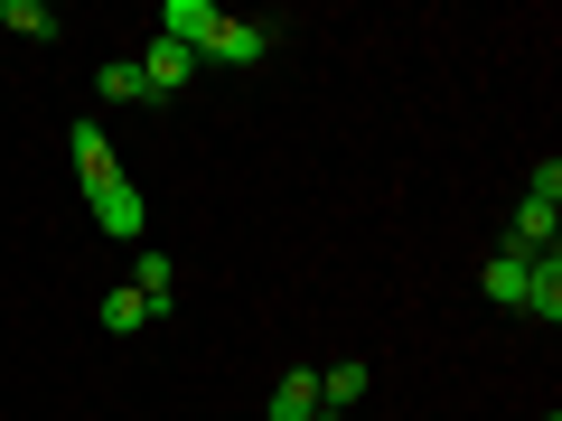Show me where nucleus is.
<instances>
[{
	"label": "nucleus",
	"instance_id": "obj_1",
	"mask_svg": "<svg viewBox=\"0 0 562 421\" xmlns=\"http://www.w3.org/2000/svg\"><path fill=\"white\" fill-rule=\"evenodd\" d=\"M85 206H94V225L113 243H140V225H150V206H140L132 179H94V187H85Z\"/></svg>",
	"mask_w": 562,
	"mask_h": 421
},
{
	"label": "nucleus",
	"instance_id": "obj_2",
	"mask_svg": "<svg viewBox=\"0 0 562 421\" xmlns=\"http://www.w3.org/2000/svg\"><path fill=\"white\" fill-rule=\"evenodd\" d=\"M216 29H225V10H216V0H160V29H150V38L198 47V57H206V38H216Z\"/></svg>",
	"mask_w": 562,
	"mask_h": 421
},
{
	"label": "nucleus",
	"instance_id": "obj_3",
	"mask_svg": "<svg viewBox=\"0 0 562 421\" xmlns=\"http://www.w3.org/2000/svg\"><path fill=\"white\" fill-rule=\"evenodd\" d=\"M132 66H140V84H150V103H169V94H179V84L198 76L206 57H198V47H169V38H150V47H140Z\"/></svg>",
	"mask_w": 562,
	"mask_h": 421
},
{
	"label": "nucleus",
	"instance_id": "obj_4",
	"mask_svg": "<svg viewBox=\"0 0 562 421\" xmlns=\"http://www.w3.org/2000/svg\"><path fill=\"white\" fill-rule=\"evenodd\" d=\"M272 38H281L272 20H225L216 38H206V66H262V57H272Z\"/></svg>",
	"mask_w": 562,
	"mask_h": 421
},
{
	"label": "nucleus",
	"instance_id": "obj_5",
	"mask_svg": "<svg viewBox=\"0 0 562 421\" xmlns=\"http://www.w3.org/2000/svg\"><path fill=\"white\" fill-rule=\"evenodd\" d=\"M272 421H319L328 402H319V365H291V375L272 384V402H262Z\"/></svg>",
	"mask_w": 562,
	"mask_h": 421
},
{
	"label": "nucleus",
	"instance_id": "obj_6",
	"mask_svg": "<svg viewBox=\"0 0 562 421\" xmlns=\"http://www.w3.org/2000/svg\"><path fill=\"white\" fill-rule=\"evenodd\" d=\"M525 272H535V253H516V243H497V253H487V272H479V291L497 309H525Z\"/></svg>",
	"mask_w": 562,
	"mask_h": 421
},
{
	"label": "nucleus",
	"instance_id": "obj_7",
	"mask_svg": "<svg viewBox=\"0 0 562 421\" xmlns=\"http://www.w3.org/2000/svg\"><path fill=\"white\" fill-rule=\"evenodd\" d=\"M525 319L562 328V253H535V272H525Z\"/></svg>",
	"mask_w": 562,
	"mask_h": 421
},
{
	"label": "nucleus",
	"instance_id": "obj_8",
	"mask_svg": "<svg viewBox=\"0 0 562 421\" xmlns=\"http://www.w3.org/2000/svg\"><path fill=\"white\" fill-rule=\"evenodd\" d=\"M132 291L150 300V319H169V300H179V272H169V253H132Z\"/></svg>",
	"mask_w": 562,
	"mask_h": 421
},
{
	"label": "nucleus",
	"instance_id": "obj_9",
	"mask_svg": "<svg viewBox=\"0 0 562 421\" xmlns=\"http://www.w3.org/2000/svg\"><path fill=\"white\" fill-rule=\"evenodd\" d=\"M66 140H76V179H85V187H94V179H122L113 140H103V122H76V132H66Z\"/></svg>",
	"mask_w": 562,
	"mask_h": 421
},
{
	"label": "nucleus",
	"instance_id": "obj_10",
	"mask_svg": "<svg viewBox=\"0 0 562 421\" xmlns=\"http://www.w3.org/2000/svg\"><path fill=\"white\" fill-rule=\"evenodd\" d=\"M103 328H113V338H140V328H160V319H150V300L122 281V291H103Z\"/></svg>",
	"mask_w": 562,
	"mask_h": 421
},
{
	"label": "nucleus",
	"instance_id": "obj_11",
	"mask_svg": "<svg viewBox=\"0 0 562 421\" xmlns=\"http://www.w3.org/2000/svg\"><path fill=\"white\" fill-rule=\"evenodd\" d=\"M0 29H20V38H57V10H47V0H0Z\"/></svg>",
	"mask_w": 562,
	"mask_h": 421
},
{
	"label": "nucleus",
	"instance_id": "obj_12",
	"mask_svg": "<svg viewBox=\"0 0 562 421\" xmlns=\"http://www.w3.org/2000/svg\"><path fill=\"white\" fill-rule=\"evenodd\" d=\"M94 94H103V103H150V84H140V66H132V57H113V66L94 76Z\"/></svg>",
	"mask_w": 562,
	"mask_h": 421
},
{
	"label": "nucleus",
	"instance_id": "obj_13",
	"mask_svg": "<svg viewBox=\"0 0 562 421\" xmlns=\"http://www.w3.org/2000/svg\"><path fill=\"white\" fill-rule=\"evenodd\" d=\"M366 384H375V375L347 356V365H328V375H319V402H328V412H338V402H366Z\"/></svg>",
	"mask_w": 562,
	"mask_h": 421
},
{
	"label": "nucleus",
	"instance_id": "obj_14",
	"mask_svg": "<svg viewBox=\"0 0 562 421\" xmlns=\"http://www.w3.org/2000/svg\"><path fill=\"white\" fill-rule=\"evenodd\" d=\"M319 421H347V412H319Z\"/></svg>",
	"mask_w": 562,
	"mask_h": 421
},
{
	"label": "nucleus",
	"instance_id": "obj_15",
	"mask_svg": "<svg viewBox=\"0 0 562 421\" xmlns=\"http://www.w3.org/2000/svg\"><path fill=\"white\" fill-rule=\"evenodd\" d=\"M543 421H562V412H543Z\"/></svg>",
	"mask_w": 562,
	"mask_h": 421
}]
</instances>
